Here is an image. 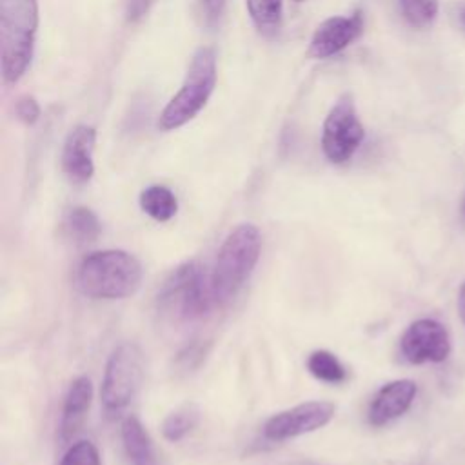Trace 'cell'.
Segmentation results:
<instances>
[{
	"instance_id": "14",
	"label": "cell",
	"mask_w": 465,
	"mask_h": 465,
	"mask_svg": "<svg viewBox=\"0 0 465 465\" xmlns=\"http://www.w3.org/2000/svg\"><path fill=\"white\" fill-rule=\"evenodd\" d=\"M122 443L133 465H158L151 436L136 416L122 421Z\"/></svg>"
},
{
	"instance_id": "10",
	"label": "cell",
	"mask_w": 465,
	"mask_h": 465,
	"mask_svg": "<svg viewBox=\"0 0 465 465\" xmlns=\"http://www.w3.org/2000/svg\"><path fill=\"white\" fill-rule=\"evenodd\" d=\"M361 31L363 16L360 11L351 16H331L314 31L307 53L311 58H329L351 45Z\"/></svg>"
},
{
	"instance_id": "6",
	"label": "cell",
	"mask_w": 465,
	"mask_h": 465,
	"mask_svg": "<svg viewBox=\"0 0 465 465\" xmlns=\"http://www.w3.org/2000/svg\"><path fill=\"white\" fill-rule=\"evenodd\" d=\"M143 380V354L136 343H120L109 356L102 380V403L109 414L124 411Z\"/></svg>"
},
{
	"instance_id": "19",
	"label": "cell",
	"mask_w": 465,
	"mask_h": 465,
	"mask_svg": "<svg viewBox=\"0 0 465 465\" xmlns=\"http://www.w3.org/2000/svg\"><path fill=\"white\" fill-rule=\"evenodd\" d=\"M309 372L325 383H341L347 380V371L343 363L329 351H314L307 358Z\"/></svg>"
},
{
	"instance_id": "7",
	"label": "cell",
	"mask_w": 465,
	"mask_h": 465,
	"mask_svg": "<svg viewBox=\"0 0 465 465\" xmlns=\"http://www.w3.org/2000/svg\"><path fill=\"white\" fill-rule=\"evenodd\" d=\"M363 136L365 131L356 114L351 94L340 96L323 122V154L332 163H345L354 156L360 143L363 142Z\"/></svg>"
},
{
	"instance_id": "25",
	"label": "cell",
	"mask_w": 465,
	"mask_h": 465,
	"mask_svg": "<svg viewBox=\"0 0 465 465\" xmlns=\"http://www.w3.org/2000/svg\"><path fill=\"white\" fill-rule=\"evenodd\" d=\"M458 314H460V320L465 323V282L458 291Z\"/></svg>"
},
{
	"instance_id": "11",
	"label": "cell",
	"mask_w": 465,
	"mask_h": 465,
	"mask_svg": "<svg viewBox=\"0 0 465 465\" xmlns=\"http://www.w3.org/2000/svg\"><path fill=\"white\" fill-rule=\"evenodd\" d=\"M96 142V131L91 125H76L71 129L62 149L64 173L76 183L91 180L94 173L93 151Z\"/></svg>"
},
{
	"instance_id": "8",
	"label": "cell",
	"mask_w": 465,
	"mask_h": 465,
	"mask_svg": "<svg viewBox=\"0 0 465 465\" xmlns=\"http://www.w3.org/2000/svg\"><path fill=\"white\" fill-rule=\"evenodd\" d=\"M336 412V405L323 400L305 401L276 412L263 425V436L269 441H285L325 427Z\"/></svg>"
},
{
	"instance_id": "21",
	"label": "cell",
	"mask_w": 465,
	"mask_h": 465,
	"mask_svg": "<svg viewBox=\"0 0 465 465\" xmlns=\"http://www.w3.org/2000/svg\"><path fill=\"white\" fill-rule=\"evenodd\" d=\"M60 465H100L98 449L94 447V443L80 440L64 452Z\"/></svg>"
},
{
	"instance_id": "5",
	"label": "cell",
	"mask_w": 465,
	"mask_h": 465,
	"mask_svg": "<svg viewBox=\"0 0 465 465\" xmlns=\"http://www.w3.org/2000/svg\"><path fill=\"white\" fill-rule=\"evenodd\" d=\"M160 307L178 320H194L203 316L214 302L211 274H205L198 262L178 265L163 282L158 294Z\"/></svg>"
},
{
	"instance_id": "22",
	"label": "cell",
	"mask_w": 465,
	"mask_h": 465,
	"mask_svg": "<svg viewBox=\"0 0 465 465\" xmlns=\"http://www.w3.org/2000/svg\"><path fill=\"white\" fill-rule=\"evenodd\" d=\"M16 114L24 124H35L40 116V107L33 96H24L16 104Z\"/></svg>"
},
{
	"instance_id": "18",
	"label": "cell",
	"mask_w": 465,
	"mask_h": 465,
	"mask_svg": "<svg viewBox=\"0 0 465 465\" xmlns=\"http://www.w3.org/2000/svg\"><path fill=\"white\" fill-rule=\"evenodd\" d=\"M65 225H67L69 236L78 243L94 242L102 231V223L98 216L89 207H82V205L69 211Z\"/></svg>"
},
{
	"instance_id": "26",
	"label": "cell",
	"mask_w": 465,
	"mask_h": 465,
	"mask_svg": "<svg viewBox=\"0 0 465 465\" xmlns=\"http://www.w3.org/2000/svg\"><path fill=\"white\" fill-rule=\"evenodd\" d=\"M460 20H461V24L465 27V4H461V7H460Z\"/></svg>"
},
{
	"instance_id": "23",
	"label": "cell",
	"mask_w": 465,
	"mask_h": 465,
	"mask_svg": "<svg viewBox=\"0 0 465 465\" xmlns=\"http://www.w3.org/2000/svg\"><path fill=\"white\" fill-rule=\"evenodd\" d=\"M200 5H202V15H203L205 24L213 25L223 15L225 0H200Z\"/></svg>"
},
{
	"instance_id": "20",
	"label": "cell",
	"mask_w": 465,
	"mask_h": 465,
	"mask_svg": "<svg viewBox=\"0 0 465 465\" xmlns=\"http://www.w3.org/2000/svg\"><path fill=\"white\" fill-rule=\"evenodd\" d=\"M403 18L418 29L429 27L438 16V0H400Z\"/></svg>"
},
{
	"instance_id": "24",
	"label": "cell",
	"mask_w": 465,
	"mask_h": 465,
	"mask_svg": "<svg viewBox=\"0 0 465 465\" xmlns=\"http://www.w3.org/2000/svg\"><path fill=\"white\" fill-rule=\"evenodd\" d=\"M151 0H127L125 4V16L129 22L140 20L149 11Z\"/></svg>"
},
{
	"instance_id": "27",
	"label": "cell",
	"mask_w": 465,
	"mask_h": 465,
	"mask_svg": "<svg viewBox=\"0 0 465 465\" xmlns=\"http://www.w3.org/2000/svg\"><path fill=\"white\" fill-rule=\"evenodd\" d=\"M294 2H303V0H294Z\"/></svg>"
},
{
	"instance_id": "4",
	"label": "cell",
	"mask_w": 465,
	"mask_h": 465,
	"mask_svg": "<svg viewBox=\"0 0 465 465\" xmlns=\"http://www.w3.org/2000/svg\"><path fill=\"white\" fill-rule=\"evenodd\" d=\"M216 85V53L211 47H200L187 69L180 91L171 98L160 114L158 125L173 131L193 120L207 104Z\"/></svg>"
},
{
	"instance_id": "12",
	"label": "cell",
	"mask_w": 465,
	"mask_h": 465,
	"mask_svg": "<svg viewBox=\"0 0 465 465\" xmlns=\"http://www.w3.org/2000/svg\"><path fill=\"white\" fill-rule=\"evenodd\" d=\"M418 387L412 380H394L385 383L372 398L369 411H367V418L369 423L374 427H381L396 418H400L401 414H405L414 398H416Z\"/></svg>"
},
{
	"instance_id": "28",
	"label": "cell",
	"mask_w": 465,
	"mask_h": 465,
	"mask_svg": "<svg viewBox=\"0 0 465 465\" xmlns=\"http://www.w3.org/2000/svg\"><path fill=\"white\" fill-rule=\"evenodd\" d=\"M463 213H465V205H463Z\"/></svg>"
},
{
	"instance_id": "13",
	"label": "cell",
	"mask_w": 465,
	"mask_h": 465,
	"mask_svg": "<svg viewBox=\"0 0 465 465\" xmlns=\"http://www.w3.org/2000/svg\"><path fill=\"white\" fill-rule=\"evenodd\" d=\"M93 401V383L87 376H78L71 381L64 407H62V420H60V438L67 441L76 434L82 427L85 414Z\"/></svg>"
},
{
	"instance_id": "17",
	"label": "cell",
	"mask_w": 465,
	"mask_h": 465,
	"mask_svg": "<svg viewBox=\"0 0 465 465\" xmlns=\"http://www.w3.org/2000/svg\"><path fill=\"white\" fill-rule=\"evenodd\" d=\"M247 11L260 33L274 35L282 24L283 0H247Z\"/></svg>"
},
{
	"instance_id": "15",
	"label": "cell",
	"mask_w": 465,
	"mask_h": 465,
	"mask_svg": "<svg viewBox=\"0 0 465 465\" xmlns=\"http://www.w3.org/2000/svg\"><path fill=\"white\" fill-rule=\"evenodd\" d=\"M140 207L156 222L171 220L178 211L174 193L165 185H149L140 194Z\"/></svg>"
},
{
	"instance_id": "16",
	"label": "cell",
	"mask_w": 465,
	"mask_h": 465,
	"mask_svg": "<svg viewBox=\"0 0 465 465\" xmlns=\"http://www.w3.org/2000/svg\"><path fill=\"white\" fill-rule=\"evenodd\" d=\"M200 421V409L196 403H183L169 412L162 423V434L167 441L183 440Z\"/></svg>"
},
{
	"instance_id": "1",
	"label": "cell",
	"mask_w": 465,
	"mask_h": 465,
	"mask_svg": "<svg viewBox=\"0 0 465 465\" xmlns=\"http://www.w3.org/2000/svg\"><path fill=\"white\" fill-rule=\"evenodd\" d=\"M143 269L136 256L122 249H105L87 254L76 271L82 294L96 300H120L134 294Z\"/></svg>"
},
{
	"instance_id": "9",
	"label": "cell",
	"mask_w": 465,
	"mask_h": 465,
	"mask_svg": "<svg viewBox=\"0 0 465 465\" xmlns=\"http://www.w3.org/2000/svg\"><path fill=\"white\" fill-rule=\"evenodd\" d=\"M400 347L403 356L414 363H440L450 354V340L447 329L430 318H421L412 322L401 340Z\"/></svg>"
},
{
	"instance_id": "2",
	"label": "cell",
	"mask_w": 465,
	"mask_h": 465,
	"mask_svg": "<svg viewBox=\"0 0 465 465\" xmlns=\"http://www.w3.org/2000/svg\"><path fill=\"white\" fill-rule=\"evenodd\" d=\"M36 29V0H0V64L4 84H16L27 71Z\"/></svg>"
},
{
	"instance_id": "3",
	"label": "cell",
	"mask_w": 465,
	"mask_h": 465,
	"mask_svg": "<svg viewBox=\"0 0 465 465\" xmlns=\"http://www.w3.org/2000/svg\"><path fill=\"white\" fill-rule=\"evenodd\" d=\"M262 251V234L252 223L232 229L218 249L211 272L214 302L227 303L252 274Z\"/></svg>"
}]
</instances>
